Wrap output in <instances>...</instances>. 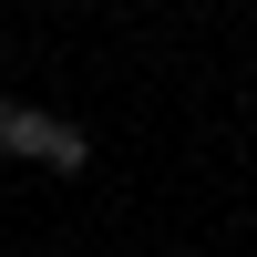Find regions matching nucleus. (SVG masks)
Wrapping results in <instances>:
<instances>
[{
  "label": "nucleus",
  "mask_w": 257,
  "mask_h": 257,
  "mask_svg": "<svg viewBox=\"0 0 257 257\" xmlns=\"http://www.w3.org/2000/svg\"><path fill=\"white\" fill-rule=\"evenodd\" d=\"M0 155L41 165V175H82V165H93V134L62 123V113H11V144H0Z\"/></svg>",
  "instance_id": "nucleus-1"
},
{
  "label": "nucleus",
  "mask_w": 257,
  "mask_h": 257,
  "mask_svg": "<svg viewBox=\"0 0 257 257\" xmlns=\"http://www.w3.org/2000/svg\"><path fill=\"white\" fill-rule=\"evenodd\" d=\"M11 113H21V103H11V93H0V144H11Z\"/></svg>",
  "instance_id": "nucleus-2"
}]
</instances>
